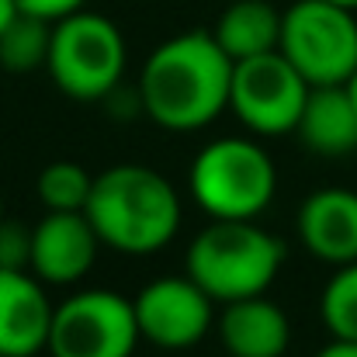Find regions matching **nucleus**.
<instances>
[{"mask_svg": "<svg viewBox=\"0 0 357 357\" xmlns=\"http://www.w3.org/2000/svg\"><path fill=\"white\" fill-rule=\"evenodd\" d=\"M233 59L212 31H184L160 42L139 77V105L160 128L195 132L229 108Z\"/></svg>", "mask_w": 357, "mask_h": 357, "instance_id": "f257e3e1", "label": "nucleus"}, {"mask_svg": "<svg viewBox=\"0 0 357 357\" xmlns=\"http://www.w3.org/2000/svg\"><path fill=\"white\" fill-rule=\"evenodd\" d=\"M84 215L101 246L128 257L163 250L181 229V198L174 184L142 163H119L94 177Z\"/></svg>", "mask_w": 357, "mask_h": 357, "instance_id": "f03ea898", "label": "nucleus"}, {"mask_svg": "<svg viewBox=\"0 0 357 357\" xmlns=\"http://www.w3.org/2000/svg\"><path fill=\"white\" fill-rule=\"evenodd\" d=\"M284 260V243L257 219H212L184 253V274L195 278L219 305L264 295Z\"/></svg>", "mask_w": 357, "mask_h": 357, "instance_id": "7ed1b4c3", "label": "nucleus"}, {"mask_svg": "<svg viewBox=\"0 0 357 357\" xmlns=\"http://www.w3.org/2000/svg\"><path fill=\"white\" fill-rule=\"evenodd\" d=\"M188 184L208 219H257L274 202L278 167L260 142L226 135L195 156Z\"/></svg>", "mask_w": 357, "mask_h": 357, "instance_id": "20e7f679", "label": "nucleus"}, {"mask_svg": "<svg viewBox=\"0 0 357 357\" xmlns=\"http://www.w3.org/2000/svg\"><path fill=\"white\" fill-rule=\"evenodd\" d=\"M128 49L125 38L105 14L77 10L52 24L45 73L73 101H105L119 91L125 77Z\"/></svg>", "mask_w": 357, "mask_h": 357, "instance_id": "39448f33", "label": "nucleus"}, {"mask_svg": "<svg viewBox=\"0 0 357 357\" xmlns=\"http://www.w3.org/2000/svg\"><path fill=\"white\" fill-rule=\"evenodd\" d=\"M278 52L309 87L351 84L357 73V17L333 0H295L281 10Z\"/></svg>", "mask_w": 357, "mask_h": 357, "instance_id": "423d86ee", "label": "nucleus"}, {"mask_svg": "<svg viewBox=\"0 0 357 357\" xmlns=\"http://www.w3.org/2000/svg\"><path fill=\"white\" fill-rule=\"evenodd\" d=\"M139 340L132 298L87 288L56 305L45 351L52 357H132Z\"/></svg>", "mask_w": 357, "mask_h": 357, "instance_id": "0eeeda50", "label": "nucleus"}, {"mask_svg": "<svg viewBox=\"0 0 357 357\" xmlns=\"http://www.w3.org/2000/svg\"><path fill=\"white\" fill-rule=\"evenodd\" d=\"M305 98H309V84L278 49L233 63L229 108L253 135L295 132Z\"/></svg>", "mask_w": 357, "mask_h": 357, "instance_id": "6e6552de", "label": "nucleus"}, {"mask_svg": "<svg viewBox=\"0 0 357 357\" xmlns=\"http://www.w3.org/2000/svg\"><path fill=\"white\" fill-rule=\"evenodd\" d=\"M132 309L139 337L160 351H188L215 326V298L188 274L142 284Z\"/></svg>", "mask_w": 357, "mask_h": 357, "instance_id": "1a4fd4ad", "label": "nucleus"}, {"mask_svg": "<svg viewBox=\"0 0 357 357\" xmlns=\"http://www.w3.org/2000/svg\"><path fill=\"white\" fill-rule=\"evenodd\" d=\"M98 246L84 212H45L31 229V274L42 284H77L94 267Z\"/></svg>", "mask_w": 357, "mask_h": 357, "instance_id": "9d476101", "label": "nucleus"}, {"mask_svg": "<svg viewBox=\"0 0 357 357\" xmlns=\"http://www.w3.org/2000/svg\"><path fill=\"white\" fill-rule=\"evenodd\" d=\"M56 305L31 271L0 267V357H35L49 344Z\"/></svg>", "mask_w": 357, "mask_h": 357, "instance_id": "9b49d317", "label": "nucleus"}, {"mask_svg": "<svg viewBox=\"0 0 357 357\" xmlns=\"http://www.w3.org/2000/svg\"><path fill=\"white\" fill-rule=\"evenodd\" d=\"M295 229L312 257L333 267L357 260V191L347 188L312 191L298 208Z\"/></svg>", "mask_w": 357, "mask_h": 357, "instance_id": "f8f14e48", "label": "nucleus"}, {"mask_svg": "<svg viewBox=\"0 0 357 357\" xmlns=\"http://www.w3.org/2000/svg\"><path fill=\"white\" fill-rule=\"evenodd\" d=\"M215 326L222 347L233 357H284L291 340V323L284 309L267 295L226 302Z\"/></svg>", "mask_w": 357, "mask_h": 357, "instance_id": "ddd939ff", "label": "nucleus"}, {"mask_svg": "<svg viewBox=\"0 0 357 357\" xmlns=\"http://www.w3.org/2000/svg\"><path fill=\"white\" fill-rule=\"evenodd\" d=\"M295 135L319 156H347L357 149V105L347 84L309 87Z\"/></svg>", "mask_w": 357, "mask_h": 357, "instance_id": "4468645a", "label": "nucleus"}, {"mask_svg": "<svg viewBox=\"0 0 357 357\" xmlns=\"http://www.w3.org/2000/svg\"><path fill=\"white\" fill-rule=\"evenodd\" d=\"M212 38L233 63L274 52L281 45V10L271 0H233L215 17Z\"/></svg>", "mask_w": 357, "mask_h": 357, "instance_id": "2eb2a0df", "label": "nucleus"}, {"mask_svg": "<svg viewBox=\"0 0 357 357\" xmlns=\"http://www.w3.org/2000/svg\"><path fill=\"white\" fill-rule=\"evenodd\" d=\"M49 38H52V24L31 14H17L3 35H0V66L10 73H31V70H45L49 59Z\"/></svg>", "mask_w": 357, "mask_h": 357, "instance_id": "dca6fc26", "label": "nucleus"}, {"mask_svg": "<svg viewBox=\"0 0 357 357\" xmlns=\"http://www.w3.org/2000/svg\"><path fill=\"white\" fill-rule=\"evenodd\" d=\"M91 188H94V174L77 160H56L35 181L38 202L49 212H84Z\"/></svg>", "mask_w": 357, "mask_h": 357, "instance_id": "f3484780", "label": "nucleus"}, {"mask_svg": "<svg viewBox=\"0 0 357 357\" xmlns=\"http://www.w3.org/2000/svg\"><path fill=\"white\" fill-rule=\"evenodd\" d=\"M319 316L333 340L357 344V260L340 264L333 271V278L326 281L323 298H319Z\"/></svg>", "mask_w": 357, "mask_h": 357, "instance_id": "a211bd4d", "label": "nucleus"}, {"mask_svg": "<svg viewBox=\"0 0 357 357\" xmlns=\"http://www.w3.org/2000/svg\"><path fill=\"white\" fill-rule=\"evenodd\" d=\"M0 267L31 271V229L10 219H0Z\"/></svg>", "mask_w": 357, "mask_h": 357, "instance_id": "6ab92c4d", "label": "nucleus"}, {"mask_svg": "<svg viewBox=\"0 0 357 357\" xmlns=\"http://www.w3.org/2000/svg\"><path fill=\"white\" fill-rule=\"evenodd\" d=\"M14 3H17L21 14L42 17L49 24H56V21H63V17H70V14L87 7V0H14Z\"/></svg>", "mask_w": 357, "mask_h": 357, "instance_id": "aec40b11", "label": "nucleus"}, {"mask_svg": "<svg viewBox=\"0 0 357 357\" xmlns=\"http://www.w3.org/2000/svg\"><path fill=\"white\" fill-rule=\"evenodd\" d=\"M316 357H357V344L354 340H330Z\"/></svg>", "mask_w": 357, "mask_h": 357, "instance_id": "412c9836", "label": "nucleus"}, {"mask_svg": "<svg viewBox=\"0 0 357 357\" xmlns=\"http://www.w3.org/2000/svg\"><path fill=\"white\" fill-rule=\"evenodd\" d=\"M17 14H21V10H17V3H14V0H0V35H3V28H7Z\"/></svg>", "mask_w": 357, "mask_h": 357, "instance_id": "4be33fe9", "label": "nucleus"}, {"mask_svg": "<svg viewBox=\"0 0 357 357\" xmlns=\"http://www.w3.org/2000/svg\"><path fill=\"white\" fill-rule=\"evenodd\" d=\"M347 87H351V98H354V105H357V73L351 77V84H347Z\"/></svg>", "mask_w": 357, "mask_h": 357, "instance_id": "5701e85b", "label": "nucleus"}, {"mask_svg": "<svg viewBox=\"0 0 357 357\" xmlns=\"http://www.w3.org/2000/svg\"><path fill=\"white\" fill-rule=\"evenodd\" d=\"M333 3H340V7H351V10H357V0H333Z\"/></svg>", "mask_w": 357, "mask_h": 357, "instance_id": "b1692460", "label": "nucleus"}, {"mask_svg": "<svg viewBox=\"0 0 357 357\" xmlns=\"http://www.w3.org/2000/svg\"><path fill=\"white\" fill-rule=\"evenodd\" d=\"M0 219H3V198H0Z\"/></svg>", "mask_w": 357, "mask_h": 357, "instance_id": "393cba45", "label": "nucleus"}]
</instances>
